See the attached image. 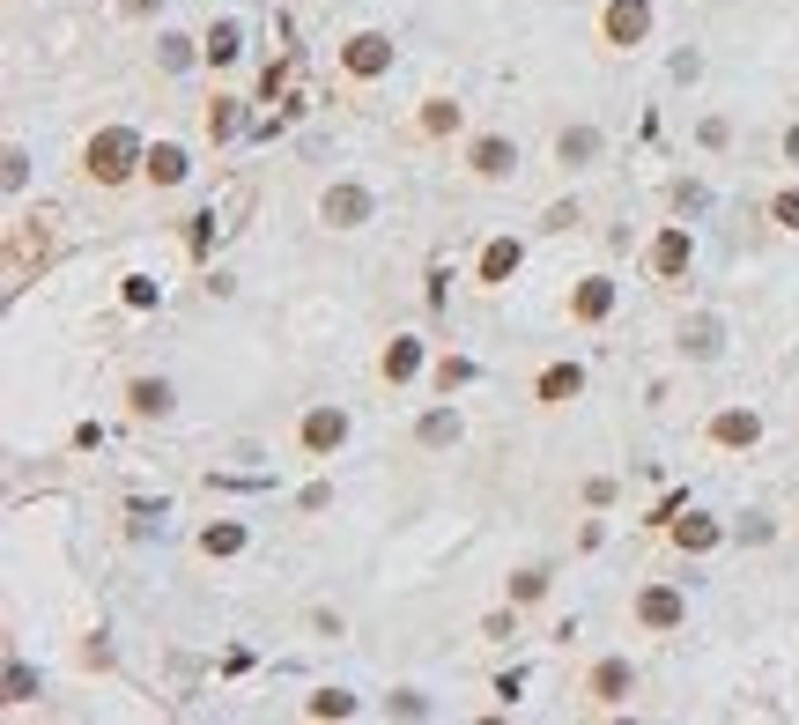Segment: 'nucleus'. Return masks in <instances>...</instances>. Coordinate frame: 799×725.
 Wrapping results in <instances>:
<instances>
[{
  "label": "nucleus",
  "mask_w": 799,
  "mask_h": 725,
  "mask_svg": "<svg viewBox=\"0 0 799 725\" xmlns=\"http://www.w3.org/2000/svg\"><path fill=\"white\" fill-rule=\"evenodd\" d=\"M163 400H170V393H163V385H134V408H141V415H156Z\"/></svg>",
  "instance_id": "12"
},
{
  "label": "nucleus",
  "mask_w": 799,
  "mask_h": 725,
  "mask_svg": "<svg viewBox=\"0 0 799 725\" xmlns=\"http://www.w3.org/2000/svg\"><path fill=\"white\" fill-rule=\"evenodd\" d=\"M148 171H156L163 186H178V178H186V156H178V148H156V156H148Z\"/></svg>",
  "instance_id": "8"
},
{
  "label": "nucleus",
  "mask_w": 799,
  "mask_h": 725,
  "mask_svg": "<svg viewBox=\"0 0 799 725\" xmlns=\"http://www.w3.org/2000/svg\"><path fill=\"white\" fill-rule=\"evenodd\" d=\"M340 429H349V422H340V415H311V422H304V437H311V452H326V444H340Z\"/></svg>",
  "instance_id": "7"
},
{
  "label": "nucleus",
  "mask_w": 799,
  "mask_h": 725,
  "mask_svg": "<svg viewBox=\"0 0 799 725\" xmlns=\"http://www.w3.org/2000/svg\"><path fill=\"white\" fill-rule=\"evenodd\" d=\"M126 156H134V134H104V141H89V171L96 178H119Z\"/></svg>",
  "instance_id": "1"
},
{
  "label": "nucleus",
  "mask_w": 799,
  "mask_h": 725,
  "mask_svg": "<svg viewBox=\"0 0 799 725\" xmlns=\"http://www.w3.org/2000/svg\"><path fill=\"white\" fill-rule=\"evenodd\" d=\"M622 689H630V666H622V659H607L600 674H592V696H600V703H614Z\"/></svg>",
  "instance_id": "5"
},
{
  "label": "nucleus",
  "mask_w": 799,
  "mask_h": 725,
  "mask_svg": "<svg viewBox=\"0 0 799 725\" xmlns=\"http://www.w3.org/2000/svg\"><path fill=\"white\" fill-rule=\"evenodd\" d=\"M681 259H689V237H666V245H659V267H666V274H673V267H681Z\"/></svg>",
  "instance_id": "13"
},
{
  "label": "nucleus",
  "mask_w": 799,
  "mask_h": 725,
  "mask_svg": "<svg viewBox=\"0 0 799 725\" xmlns=\"http://www.w3.org/2000/svg\"><path fill=\"white\" fill-rule=\"evenodd\" d=\"M370 215V193L363 186H333L326 193V222H363Z\"/></svg>",
  "instance_id": "2"
},
{
  "label": "nucleus",
  "mask_w": 799,
  "mask_h": 725,
  "mask_svg": "<svg viewBox=\"0 0 799 725\" xmlns=\"http://www.w3.org/2000/svg\"><path fill=\"white\" fill-rule=\"evenodd\" d=\"M784 156H792V163H799V126H792V134H784Z\"/></svg>",
  "instance_id": "16"
},
{
  "label": "nucleus",
  "mask_w": 799,
  "mask_h": 725,
  "mask_svg": "<svg viewBox=\"0 0 799 725\" xmlns=\"http://www.w3.org/2000/svg\"><path fill=\"white\" fill-rule=\"evenodd\" d=\"M578 311L600 318V311H607V282H585V289H578Z\"/></svg>",
  "instance_id": "11"
},
{
  "label": "nucleus",
  "mask_w": 799,
  "mask_h": 725,
  "mask_svg": "<svg viewBox=\"0 0 799 725\" xmlns=\"http://www.w3.org/2000/svg\"><path fill=\"white\" fill-rule=\"evenodd\" d=\"M644 622H659V629L681 622V599H673V592H652V599H644Z\"/></svg>",
  "instance_id": "9"
},
{
  "label": "nucleus",
  "mask_w": 799,
  "mask_h": 725,
  "mask_svg": "<svg viewBox=\"0 0 799 725\" xmlns=\"http://www.w3.org/2000/svg\"><path fill=\"white\" fill-rule=\"evenodd\" d=\"M385 60H392V45H385V37H356V52H349V67H356V75H378Z\"/></svg>",
  "instance_id": "4"
},
{
  "label": "nucleus",
  "mask_w": 799,
  "mask_h": 725,
  "mask_svg": "<svg viewBox=\"0 0 799 725\" xmlns=\"http://www.w3.org/2000/svg\"><path fill=\"white\" fill-rule=\"evenodd\" d=\"M644 23H652V15H644V0H614V15H607L614 37H644Z\"/></svg>",
  "instance_id": "3"
},
{
  "label": "nucleus",
  "mask_w": 799,
  "mask_h": 725,
  "mask_svg": "<svg viewBox=\"0 0 799 725\" xmlns=\"http://www.w3.org/2000/svg\"><path fill=\"white\" fill-rule=\"evenodd\" d=\"M511 163H519V156H511L503 141H481V148H474V171H489V178H503Z\"/></svg>",
  "instance_id": "6"
},
{
  "label": "nucleus",
  "mask_w": 799,
  "mask_h": 725,
  "mask_svg": "<svg viewBox=\"0 0 799 725\" xmlns=\"http://www.w3.org/2000/svg\"><path fill=\"white\" fill-rule=\"evenodd\" d=\"M718 444H755V415H725L718 422Z\"/></svg>",
  "instance_id": "10"
},
{
  "label": "nucleus",
  "mask_w": 799,
  "mask_h": 725,
  "mask_svg": "<svg viewBox=\"0 0 799 725\" xmlns=\"http://www.w3.org/2000/svg\"><path fill=\"white\" fill-rule=\"evenodd\" d=\"M422 437H430V444H444V437H460V422H451V415H430V422H422Z\"/></svg>",
  "instance_id": "14"
},
{
  "label": "nucleus",
  "mask_w": 799,
  "mask_h": 725,
  "mask_svg": "<svg viewBox=\"0 0 799 725\" xmlns=\"http://www.w3.org/2000/svg\"><path fill=\"white\" fill-rule=\"evenodd\" d=\"M777 222H784V230H799V193H784V200H777Z\"/></svg>",
  "instance_id": "15"
},
{
  "label": "nucleus",
  "mask_w": 799,
  "mask_h": 725,
  "mask_svg": "<svg viewBox=\"0 0 799 725\" xmlns=\"http://www.w3.org/2000/svg\"><path fill=\"white\" fill-rule=\"evenodd\" d=\"M126 8H148V0H126Z\"/></svg>",
  "instance_id": "17"
}]
</instances>
